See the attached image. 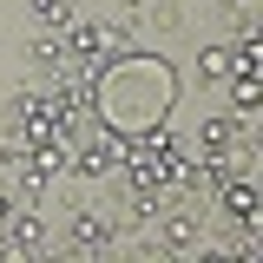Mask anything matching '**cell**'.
<instances>
[{
	"mask_svg": "<svg viewBox=\"0 0 263 263\" xmlns=\"http://www.w3.org/2000/svg\"><path fill=\"white\" fill-rule=\"evenodd\" d=\"M197 152H204V158H243V119H237V112L204 119V132H197Z\"/></svg>",
	"mask_w": 263,
	"mask_h": 263,
	"instance_id": "6da1fadb",
	"label": "cell"
},
{
	"mask_svg": "<svg viewBox=\"0 0 263 263\" xmlns=\"http://www.w3.org/2000/svg\"><path fill=\"white\" fill-rule=\"evenodd\" d=\"M105 243H112V224H105V211L79 204V211H72V230H66V250H72V257H99Z\"/></svg>",
	"mask_w": 263,
	"mask_h": 263,
	"instance_id": "7a4b0ae2",
	"label": "cell"
},
{
	"mask_svg": "<svg viewBox=\"0 0 263 263\" xmlns=\"http://www.w3.org/2000/svg\"><path fill=\"white\" fill-rule=\"evenodd\" d=\"M211 197H217V211H224L230 224H257V191H250V178H237V171H230Z\"/></svg>",
	"mask_w": 263,
	"mask_h": 263,
	"instance_id": "3957f363",
	"label": "cell"
},
{
	"mask_svg": "<svg viewBox=\"0 0 263 263\" xmlns=\"http://www.w3.org/2000/svg\"><path fill=\"white\" fill-rule=\"evenodd\" d=\"M40 243H46V230H40V217H33V211H20L13 224L0 230V257H33Z\"/></svg>",
	"mask_w": 263,
	"mask_h": 263,
	"instance_id": "277c9868",
	"label": "cell"
},
{
	"mask_svg": "<svg viewBox=\"0 0 263 263\" xmlns=\"http://www.w3.org/2000/svg\"><path fill=\"white\" fill-rule=\"evenodd\" d=\"M158 250H197V217L191 211H158Z\"/></svg>",
	"mask_w": 263,
	"mask_h": 263,
	"instance_id": "5b68a950",
	"label": "cell"
},
{
	"mask_svg": "<svg viewBox=\"0 0 263 263\" xmlns=\"http://www.w3.org/2000/svg\"><path fill=\"white\" fill-rule=\"evenodd\" d=\"M33 13H40V27H53V33H72V27H79L66 0H33Z\"/></svg>",
	"mask_w": 263,
	"mask_h": 263,
	"instance_id": "8992f818",
	"label": "cell"
},
{
	"mask_svg": "<svg viewBox=\"0 0 263 263\" xmlns=\"http://www.w3.org/2000/svg\"><path fill=\"white\" fill-rule=\"evenodd\" d=\"M197 72H204V79H230V72H237L230 46H204V53H197Z\"/></svg>",
	"mask_w": 263,
	"mask_h": 263,
	"instance_id": "52a82bcc",
	"label": "cell"
},
{
	"mask_svg": "<svg viewBox=\"0 0 263 263\" xmlns=\"http://www.w3.org/2000/svg\"><path fill=\"white\" fill-rule=\"evenodd\" d=\"M230 79H237V92H230V112H237V119H250V112H257V72H230Z\"/></svg>",
	"mask_w": 263,
	"mask_h": 263,
	"instance_id": "ba28073f",
	"label": "cell"
},
{
	"mask_svg": "<svg viewBox=\"0 0 263 263\" xmlns=\"http://www.w3.org/2000/svg\"><path fill=\"white\" fill-rule=\"evenodd\" d=\"M13 217H20V197H13V191H0V230L13 224Z\"/></svg>",
	"mask_w": 263,
	"mask_h": 263,
	"instance_id": "9c48e42d",
	"label": "cell"
},
{
	"mask_svg": "<svg viewBox=\"0 0 263 263\" xmlns=\"http://www.w3.org/2000/svg\"><path fill=\"white\" fill-rule=\"evenodd\" d=\"M237 7H250V0H237Z\"/></svg>",
	"mask_w": 263,
	"mask_h": 263,
	"instance_id": "30bf717a",
	"label": "cell"
}]
</instances>
